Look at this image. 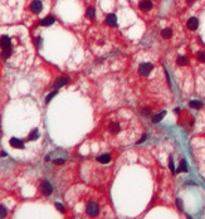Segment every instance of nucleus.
<instances>
[{"mask_svg": "<svg viewBox=\"0 0 205 219\" xmlns=\"http://www.w3.org/2000/svg\"><path fill=\"white\" fill-rule=\"evenodd\" d=\"M130 82L135 92L145 100L146 106L154 110L156 105L169 103L171 91L164 67L152 53H138L134 59L130 72Z\"/></svg>", "mask_w": 205, "mask_h": 219, "instance_id": "f257e3e1", "label": "nucleus"}, {"mask_svg": "<svg viewBox=\"0 0 205 219\" xmlns=\"http://www.w3.org/2000/svg\"><path fill=\"white\" fill-rule=\"evenodd\" d=\"M143 133V127L132 111L117 110L102 118L97 129V139L113 149L125 147L137 142Z\"/></svg>", "mask_w": 205, "mask_h": 219, "instance_id": "f03ea898", "label": "nucleus"}, {"mask_svg": "<svg viewBox=\"0 0 205 219\" xmlns=\"http://www.w3.org/2000/svg\"><path fill=\"white\" fill-rule=\"evenodd\" d=\"M174 58L170 63L180 86L205 87V48L200 44H181L171 51Z\"/></svg>", "mask_w": 205, "mask_h": 219, "instance_id": "7ed1b4c3", "label": "nucleus"}, {"mask_svg": "<svg viewBox=\"0 0 205 219\" xmlns=\"http://www.w3.org/2000/svg\"><path fill=\"white\" fill-rule=\"evenodd\" d=\"M72 206L77 209V214L81 218L106 219L114 217L107 198L89 186L79 188V190L72 194Z\"/></svg>", "mask_w": 205, "mask_h": 219, "instance_id": "20e7f679", "label": "nucleus"}, {"mask_svg": "<svg viewBox=\"0 0 205 219\" xmlns=\"http://www.w3.org/2000/svg\"><path fill=\"white\" fill-rule=\"evenodd\" d=\"M114 150L105 145L103 150L91 156L83 165V176L91 186L102 188L110 184L116 166Z\"/></svg>", "mask_w": 205, "mask_h": 219, "instance_id": "39448f33", "label": "nucleus"}, {"mask_svg": "<svg viewBox=\"0 0 205 219\" xmlns=\"http://www.w3.org/2000/svg\"><path fill=\"white\" fill-rule=\"evenodd\" d=\"M155 43L161 49L174 51L178 47L184 44L185 30L176 22H166L162 23L155 30Z\"/></svg>", "mask_w": 205, "mask_h": 219, "instance_id": "423d86ee", "label": "nucleus"}, {"mask_svg": "<svg viewBox=\"0 0 205 219\" xmlns=\"http://www.w3.org/2000/svg\"><path fill=\"white\" fill-rule=\"evenodd\" d=\"M191 153L201 176L205 179V135L196 136L191 140Z\"/></svg>", "mask_w": 205, "mask_h": 219, "instance_id": "0eeeda50", "label": "nucleus"}, {"mask_svg": "<svg viewBox=\"0 0 205 219\" xmlns=\"http://www.w3.org/2000/svg\"><path fill=\"white\" fill-rule=\"evenodd\" d=\"M137 8H138V11H140L142 15H150V14L154 13L155 4H154L152 0H138Z\"/></svg>", "mask_w": 205, "mask_h": 219, "instance_id": "6e6552de", "label": "nucleus"}, {"mask_svg": "<svg viewBox=\"0 0 205 219\" xmlns=\"http://www.w3.org/2000/svg\"><path fill=\"white\" fill-rule=\"evenodd\" d=\"M40 191H42V194H43L44 197H49L51 194L53 193V185H52V182L48 181V180L42 181V184H40Z\"/></svg>", "mask_w": 205, "mask_h": 219, "instance_id": "1a4fd4ad", "label": "nucleus"}, {"mask_svg": "<svg viewBox=\"0 0 205 219\" xmlns=\"http://www.w3.org/2000/svg\"><path fill=\"white\" fill-rule=\"evenodd\" d=\"M105 24L110 28H116L117 27V15L114 13H108L105 16Z\"/></svg>", "mask_w": 205, "mask_h": 219, "instance_id": "9d476101", "label": "nucleus"}, {"mask_svg": "<svg viewBox=\"0 0 205 219\" xmlns=\"http://www.w3.org/2000/svg\"><path fill=\"white\" fill-rule=\"evenodd\" d=\"M30 10L34 14H39L40 11L43 10V3H42L40 0H34L30 4Z\"/></svg>", "mask_w": 205, "mask_h": 219, "instance_id": "9b49d317", "label": "nucleus"}, {"mask_svg": "<svg viewBox=\"0 0 205 219\" xmlns=\"http://www.w3.org/2000/svg\"><path fill=\"white\" fill-rule=\"evenodd\" d=\"M0 47H1L3 51L11 48V39L9 38L8 35H1V36H0Z\"/></svg>", "mask_w": 205, "mask_h": 219, "instance_id": "f8f14e48", "label": "nucleus"}, {"mask_svg": "<svg viewBox=\"0 0 205 219\" xmlns=\"http://www.w3.org/2000/svg\"><path fill=\"white\" fill-rule=\"evenodd\" d=\"M199 27V20L196 19V18L191 16L189 18V20L186 22V28H188L189 30H191V32H194V30H196Z\"/></svg>", "mask_w": 205, "mask_h": 219, "instance_id": "ddd939ff", "label": "nucleus"}, {"mask_svg": "<svg viewBox=\"0 0 205 219\" xmlns=\"http://www.w3.org/2000/svg\"><path fill=\"white\" fill-rule=\"evenodd\" d=\"M10 145L13 146L14 149H24V144L22 140L16 139V137H11L10 139Z\"/></svg>", "mask_w": 205, "mask_h": 219, "instance_id": "4468645a", "label": "nucleus"}, {"mask_svg": "<svg viewBox=\"0 0 205 219\" xmlns=\"http://www.w3.org/2000/svg\"><path fill=\"white\" fill-rule=\"evenodd\" d=\"M68 82V78H65V77H59L58 80L56 81V83H54V87L56 88H59V87H62V86H64L65 83Z\"/></svg>", "mask_w": 205, "mask_h": 219, "instance_id": "2eb2a0df", "label": "nucleus"}, {"mask_svg": "<svg viewBox=\"0 0 205 219\" xmlns=\"http://www.w3.org/2000/svg\"><path fill=\"white\" fill-rule=\"evenodd\" d=\"M54 23V18L53 16H45L44 19L40 20V24L44 27H48V25H52V24Z\"/></svg>", "mask_w": 205, "mask_h": 219, "instance_id": "dca6fc26", "label": "nucleus"}, {"mask_svg": "<svg viewBox=\"0 0 205 219\" xmlns=\"http://www.w3.org/2000/svg\"><path fill=\"white\" fill-rule=\"evenodd\" d=\"M86 16L88 18V19H94V16H96V10H94L93 7L87 8V10H86Z\"/></svg>", "mask_w": 205, "mask_h": 219, "instance_id": "f3484780", "label": "nucleus"}, {"mask_svg": "<svg viewBox=\"0 0 205 219\" xmlns=\"http://www.w3.org/2000/svg\"><path fill=\"white\" fill-rule=\"evenodd\" d=\"M39 137V131H38V129H34L32 132H30V135H29V140H30V141H34V140H37Z\"/></svg>", "mask_w": 205, "mask_h": 219, "instance_id": "a211bd4d", "label": "nucleus"}, {"mask_svg": "<svg viewBox=\"0 0 205 219\" xmlns=\"http://www.w3.org/2000/svg\"><path fill=\"white\" fill-rule=\"evenodd\" d=\"M8 215V210L4 205H0V218H5Z\"/></svg>", "mask_w": 205, "mask_h": 219, "instance_id": "6ab92c4d", "label": "nucleus"}, {"mask_svg": "<svg viewBox=\"0 0 205 219\" xmlns=\"http://www.w3.org/2000/svg\"><path fill=\"white\" fill-rule=\"evenodd\" d=\"M196 1V0H183V3L185 7H191V5H194V3Z\"/></svg>", "mask_w": 205, "mask_h": 219, "instance_id": "aec40b11", "label": "nucleus"}, {"mask_svg": "<svg viewBox=\"0 0 205 219\" xmlns=\"http://www.w3.org/2000/svg\"><path fill=\"white\" fill-rule=\"evenodd\" d=\"M56 206H57V208H58L59 210H61L62 213H64V212H65V209L63 208V205H62V204H59V203H57V204H56Z\"/></svg>", "mask_w": 205, "mask_h": 219, "instance_id": "412c9836", "label": "nucleus"}, {"mask_svg": "<svg viewBox=\"0 0 205 219\" xmlns=\"http://www.w3.org/2000/svg\"><path fill=\"white\" fill-rule=\"evenodd\" d=\"M54 95H56V92H52V93H51L49 96H48V97H47V100H45V102H47V103H48V102H49V101H51V100L53 98V97H54Z\"/></svg>", "mask_w": 205, "mask_h": 219, "instance_id": "4be33fe9", "label": "nucleus"}, {"mask_svg": "<svg viewBox=\"0 0 205 219\" xmlns=\"http://www.w3.org/2000/svg\"><path fill=\"white\" fill-rule=\"evenodd\" d=\"M0 156H1V157H5V156H7V154H5V151H1V154H0Z\"/></svg>", "mask_w": 205, "mask_h": 219, "instance_id": "5701e85b", "label": "nucleus"}]
</instances>
